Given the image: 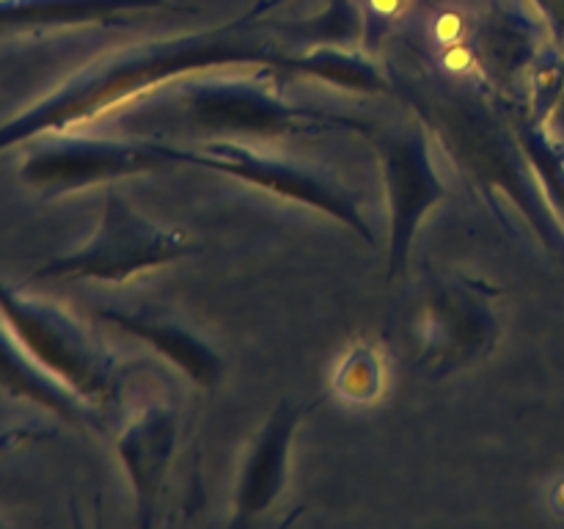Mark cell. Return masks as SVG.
Returning <instances> with one entry per match:
<instances>
[{
    "label": "cell",
    "mask_w": 564,
    "mask_h": 529,
    "mask_svg": "<svg viewBox=\"0 0 564 529\" xmlns=\"http://www.w3.org/2000/svg\"><path fill=\"white\" fill-rule=\"evenodd\" d=\"M545 36L551 31L543 17L527 14L516 0H499L438 66L455 64L449 72L477 77L501 99L518 105V91L545 50Z\"/></svg>",
    "instance_id": "cell-10"
},
{
    "label": "cell",
    "mask_w": 564,
    "mask_h": 529,
    "mask_svg": "<svg viewBox=\"0 0 564 529\" xmlns=\"http://www.w3.org/2000/svg\"><path fill=\"white\" fill-rule=\"evenodd\" d=\"M312 408V402L281 400L273 408V413L264 419L257 439L251 441L246 461H242L240 477H237L235 516L229 521L231 527L253 523L284 494L286 479H290L292 441H295L303 417Z\"/></svg>",
    "instance_id": "cell-12"
},
{
    "label": "cell",
    "mask_w": 564,
    "mask_h": 529,
    "mask_svg": "<svg viewBox=\"0 0 564 529\" xmlns=\"http://www.w3.org/2000/svg\"><path fill=\"white\" fill-rule=\"evenodd\" d=\"M529 3L543 17V22L551 31V39L556 44H564V0H529Z\"/></svg>",
    "instance_id": "cell-20"
},
{
    "label": "cell",
    "mask_w": 564,
    "mask_h": 529,
    "mask_svg": "<svg viewBox=\"0 0 564 529\" xmlns=\"http://www.w3.org/2000/svg\"><path fill=\"white\" fill-rule=\"evenodd\" d=\"M154 9L193 14L176 0H0V42L83 25H124L127 17Z\"/></svg>",
    "instance_id": "cell-13"
},
{
    "label": "cell",
    "mask_w": 564,
    "mask_h": 529,
    "mask_svg": "<svg viewBox=\"0 0 564 529\" xmlns=\"http://www.w3.org/2000/svg\"><path fill=\"white\" fill-rule=\"evenodd\" d=\"M187 125L196 130L235 138H295L323 132L364 136L369 121L290 102L270 77H196L176 91Z\"/></svg>",
    "instance_id": "cell-3"
},
{
    "label": "cell",
    "mask_w": 564,
    "mask_h": 529,
    "mask_svg": "<svg viewBox=\"0 0 564 529\" xmlns=\"http://www.w3.org/2000/svg\"><path fill=\"white\" fill-rule=\"evenodd\" d=\"M391 77L397 97L408 99L499 224L510 226L507 207L516 209L540 246L564 264V224L551 209L518 138L516 102L501 99L477 77L441 69L430 61L416 69L391 72Z\"/></svg>",
    "instance_id": "cell-2"
},
{
    "label": "cell",
    "mask_w": 564,
    "mask_h": 529,
    "mask_svg": "<svg viewBox=\"0 0 564 529\" xmlns=\"http://www.w3.org/2000/svg\"><path fill=\"white\" fill-rule=\"evenodd\" d=\"M275 3L279 0H259L253 9L224 25L135 44L91 61L80 72L66 77L47 97L28 105L25 110L0 125V154L47 132H66L91 125L169 83L204 75L215 66L281 69L286 50H281V44L270 36V25L264 20Z\"/></svg>",
    "instance_id": "cell-1"
},
{
    "label": "cell",
    "mask_w": 564,
    "mask_h": 529,
    "mask_svg": "<svg viewBox=\"0 0 564 529\" xmlns=\"http://www.w3.org/2000/svg\"><path fill=\"white\" fill-rule=\"evenodd\" d=\"M281 72L314 77L319 83L356 94H397L394 77L378 61L367 58L356 47L323 44V47L286 50Z\"/></svg>",
    "instance_id": "cell-16"
},
{
    "label": "cell",
    "mask_w": 564,
    "mask_h": 529,
    "mask_svg": "<svg viewBox=\"0 0 564 529\" xmlns=\"http://www.w3.org/2000/svg\"><path fill=\"white\" fill-rule=\"evenodd\" d=\"M505 290L471 276H438L424 290L413 317L416 367L430 380H444L485 361L505 334L496 301Z\"/></svg>",
    "instance_id": "cell-5"
},
{
    "label": "cell",
    "mask_w": 564,
    "mask_h": 529,
    "mask_svg": "<svg viewBox=\"0 0 564 529\" xmlns=\"http://www.w3.org/2000/svg\"><path fill=\"white\" fill-rule=\"evenodd\" d=\"M380 386H383V367L378 353L369 347H356L341 358L334 378L336 395L350 402H372L378 400Z\"/></svg>",
    "instance_id": "cell-19"
},
{
    "label": "cell",
    "mask_w": 564,
    "mask_h": 529,
    "mask_svg": "<svg viewBox=\"0 0 564 529\" xmlns=\"http://www.w3.org/2000/svg\"><path fill=\"white\" fill-rule=\"evenodd\" d=\"M99 317L124 331V334L147 342L149 347H154L165 361L174 364L196 386L213 389L224 378L220 353L204 336H198L196 331L176 323V320L152 312H130V309H102Z\"/></svg>",
    "instance_id": "cell-15"
},
{
    "label": "cell",
    "mask_w": 564,
    "mask_h": 529,
    "mask_svg": "<svg viewBox=\"0 0 564 529\" xmlns=\"http://www.w3.org/2000/svg\"><path fill=\"white\" fill-rule=\"evenodd\" d=\"M0 395L31 402L75 428H102L99 408L83 402L75 391L55 380L11 334L3 317H0Z\"/></svg>",
    "instance_id": "cell-14"
},
{
    "label": "cell",
    "mask_w": 564,
    "mask_h": 529,
    "mask_svg": "<svg viewBox=\"0 0 564 529\" xmlns=\"http://www.w3.org/2000/svg\"><path fill=\"white\" fill-rule=\"evenodd\" d=\"M28 143L31 149L20 165V180L47 198L171 165L163 143L158 141L99 138L66 130L47 132Z\"/></svg>",
    "instance_id": "cell-9"
},
{
    "label": "cell",
    "mask_w": 564,
    "mask_h": 529,
    "mask_svg": "<svg viewBox=\"0 0 564 529\" xmlns=\"http://www.w3.org/2000/svg\"><path fill=\"white\" fill-rule=\"evenodd\" d=\"M193 251H198V242L185 229L154 224L119 193H110L94 235L75 251L50 257L33 279L99 281L119 287Z\"/></svg>",
    "instance_id": "cell-6"
},
{
    "label": "cell",
    "mask_w": 564,
    "mask_h": 529,
    "mask_svg": "<svg viewBox=\"0 0 564 529\" xmlns=\"http://www.w3.org/2000/svg\"><path fill=\"white\" fill-rule=\"evenodd\" d=\"M364 138L375 149L389 202V281L405 270L419 226L433 207L446 198L433 158V132L422 119L411 125H375L369 121Z\"/></svg>",
    "instance_id": "cell-7"
},
{
    "label": "cell",
    "mask_w": 564,
    "mask_h": 529,
    "mask_svg": "<svg viewBox=\"0 0 564 529\" xmlns=\"http://www.w3.org/2000/svg\"><path fill=\"white\" fill-rule=\"evenodd\" d=\"M554 125H564V94H562L560 105H556V110L551 114V119H549V127H554Z\"/></svg>",
    "instance_id": "cell-21"
},
{
    "label": "cell",
    "mask_w": 564,
    "mask_h": 529,
    "mask_svg": "<svg viewBox=\"0 0 564 529\" xmlns=\"http://www.w3.org/2000/svg\"><path fill=\"white\" fill-rule=\"evenodd\" d=\"M0 317L22 347L83 402L102 411L119 400L124 384L119 358L64 306L0 279Z\"/></svg>",
    "instance_id": "cell-4"
},
{
    "label": "cell",
    "mask_w": 564,
    "mask_h": 529,
    "mask_svg": "<svg viewBox=\"0 0 564 529\" xmlns=\"http://www.w3.org/2000/svg\"><path fill=\"white\" fill-rule=\"evenodd\" d=\"M367 11L358 0H330L319 14L281 28V36L295 42V47H358V42H367Z\"/></svg>",
    "instance_id": "cell-17"
},
{
    "label": "cell",
    "mask_w": 564,
    "mask_h": 529,
    "mask_svg": "<svg viewBox=\"0 0 564 529\" xmlns=\"http://www.w3.org/2000/svg\"><path fill=\"white\" fill-rule=\"evenodd\" d=\"M516 130L521 138L527 158L549 196L551 209L564 224V143L545 125L534 121L523 105H512Z\"/></svg>",
    "instance_id": "cell-18"
},
{
    "label": "cell",
    "mask_w": 564,
    "mask_h": 529,
    "mask_svg": "<svg viewBox=\"0 0 564 529\" xmlns=\"http://www.w3.org/2000/svg\"><path fill=\"white\" fill-rule=\"evenodd\" d=\"M163 152L169 154L171 163L218 171V174L246 182V185L259 187L264 193H273L286 202L317 209L319 215H328V218L339 220L341 226L356 231L364 242H375L372 226L361 215L356 196L341 182H336L334 176L314 169V165L262 154L237 141H209L202 149H182L163 143Z\"/></svg>",
    "instance_id": "cell-8"
},
{
    "label": "cell",
    "mask_w": 564,
    "mask_h": 529,
    "mask_svg": "<svg viewBox=\"0 0 564 529\" xmlns=\"http://www.w3.org/2000/svg\"><path fill=\"white\" fill-rule=\"evenodd\" d=\"M180 444V411L169 402H147L138 408L116 435V455L135 494V523L149 529L158 518L165 479Z\"/></svg>",
    "instance_id": "cell-11"
}]
</instances>
